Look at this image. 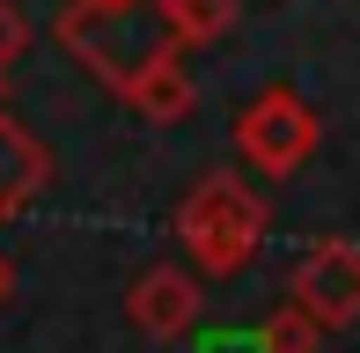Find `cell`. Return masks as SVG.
Listing matches in <instances>:
<instances>
[{"instance_id": "1", "label": "cell", "mask_w": 360, "mask_h": 353, "mask_svg": "<svg viewBox=\"0 0 360 353\" xmlns=\"http://www.w3.org/2000/svg\"><path fill=\"white\" fill-rule=\"evenodd\" d=\"M176 236H184V250L199 258L206 280H228V272H243L257 258V243H265V199H257L243 176H199V184L184 191V206H176Z\"/></svg>"}, {"instance_id": "2", "label": "cell", "mask_w": 360, "mask_h": 353, "mask_svg": "<svg viewBox=\"0 0 360 353\" xmlns=\"http://www.w3.org/2000/svg\"><path fill=\"white\" fill-rule=\"evenodd\" d=\"M59 44L110 89H125L147 59L176 52L169 30H162V0H140V8H81V0H67L59 8Z\"/></svg>"}, {"instance_id": "3", "label": "cell", "mask_w": 360, "mask_h": 353, "mask_svg": "<svg viewBox=\"0 0 360 353\" xmlns=\"http://www.w3.org/2000/svg\"><path fill=\"white\" fill-rule=\"evenodd\" d=\"M316 140H323V125H316V110H309L294 89H265L236 118V148H243V162L257 176H294L309 155H316Z\"/></svg>"}, {"instance_id": "4", "label": "cell", "mask_w": 360, "mask_h": 353, "mask_svg": "<svg viewBox=\"0 0 360 353\" xmlns=\"http://www.w3.org/2000/svg\"><path fill=\"white\" fill-rule=\"evenodd\" d=\"M287 302L302 316H316L323 331L353 324V316H360V243H316L302 265H294Z\"/></svg>"}, {"instance_id": "5", "label": "cell", "mask_w": 360, "mask_h": 353, "mask_svg": "<svg viewBox=\"0 0 360 353\" xmlns=\"http://www.w3.org/2000/svg\"><path fill=\"white\" fill-rule=\"evenodd\" d=\"M125 316L147 331V339H184L199 324V280L184 265H147L125 295Z\"/></svg>"}, {"instance_id": "6", "label": "cell", "mask_w": 360, "mask_h": 353, "mask_svg": "<svg viewBox=\"0 0 360 353\" xmlns=\"http://www.w3.org/2000/svg\"><path fill=\"white\" fill-rule=\"evenodd\" d=\"M44 184H52V148H44L22 118L0 110V221H15Z\"/></svg>"}, {"instance_id": "7", "label": "cell", "mask_w": 360, "mask_h": 353, "mask_svg": "<svg viewBox=\"0 0 360 353\" xmlns=\"http://www.w3.org/2000/svg\"><path fill=\"white\" fill-rule=\"evenodd\" d=\"M118 96L140 110L147 125H176V118H191V103H199V89H191V74H184V59H176V52L147 59V67H140Z\"/></svg>"}, {"instance_id": "8", "label": "cell", "mask_w": 360, "mask_h": 353, "mask_svg": "<svg viewBox=\"0 0 360 353\" xmlns=\"http://www.w3.org/2000/svg\"><path fill=\"white\" fill-rule=\"evenodd\" d=\"M228 23H236V0H162V30H169L176 52L228 37Z\"/></svg>"}, {"instance_id": "9", "label": "cell", "mask_w": 360, "mask_h": 353, "mask_svg": "<svg viewBox=\"0 0 360 353\" xmlns=\"http://www.w3.org/2000/svg\"><path fill=\"white\" fill-rule=\"evenodd\" d=\"M257 339H265V353H316V346H323V324L287 302V309H272L265 324H257Z\"/></svg>"}, {"instance_id": "10", "label": "cell", "mask_w": 360, "mask_h": 353, "mask_svg": "<svg viewBox=\"0 0 360 353\" xmlns=\"http://www.w3.org/2000/svg\"><path fill=\"white\" fill-rule=\"evenodd\" d=\"M22 44H30V23H22V8H15V0H0V96H8V67L22 59Z\"/></svg>"}, {"instance_id": "11", "label": "cell", "mask_w": 360, "mask_h": 353, "mask_svg": "<svg viewBox=\"0 0 360 353\" xmlns=\"http://www.w3.org/2000/svg\"><path fill=\"white\" fill-rule=\"evenodd\" d=\"M206 353H265V339H257V331H221Z\"/></svg>"}, {"instance_id": "12", "label": "cell", "mask_w": 360, "mask_h": 353, "mask_svg": "<svg viewBox=\"0 0 360 353\" xmlns=\"http://www.w3.org/2000/svg\"><path fill=\"white\" fill-rule=\"evenodd\" d=\"M8 295H15V265L0 258V309H8Z\"/></svg>"}, {"instance_id": "13", "label": "cell", "mask_w": 360, "mask_h": 353, "mask_svg": "<svg viewBox=\"0 0 360 353\" xmlns=\"http://www.w3.org/2000/svg\"><path fill=\"white\" fill-rule=\"evenodd\" d=\"M81 8H140V0H81Z\"/></svg>"}]
</instances>
